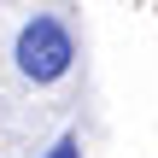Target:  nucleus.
I'll return each mask as SVG.
<instances>
[{"label":"nucleus","instance_id":"obj_1","mask_svg":"<svg viewBox=\"0 0 158 158\" xmlns=\"http://www.w3.org/2000/svg\"><path fill=\"white\" fill-rule=\"evenodd\" d=\"M18 70L29 76V82H59L70 64H76V41H70V29H64V18H53V12H41V18H29L23 29H18Z\"/></svg>","mask_w":158,"mask_h":158},{"label":"nucleus","instance_id":"obj_2","mask_svg":"<svg viewBox=\"0 0 158 158\" xmlns=\"http://www.w3.org/2000/svg\"><path fill=\"white\" fill-rule=\"evenodd\" d=\"M47 158H82V141L64 135V141H53V152H47Z\"/></svg>","mask_w":158,"mask_h":158}]
</instances>
